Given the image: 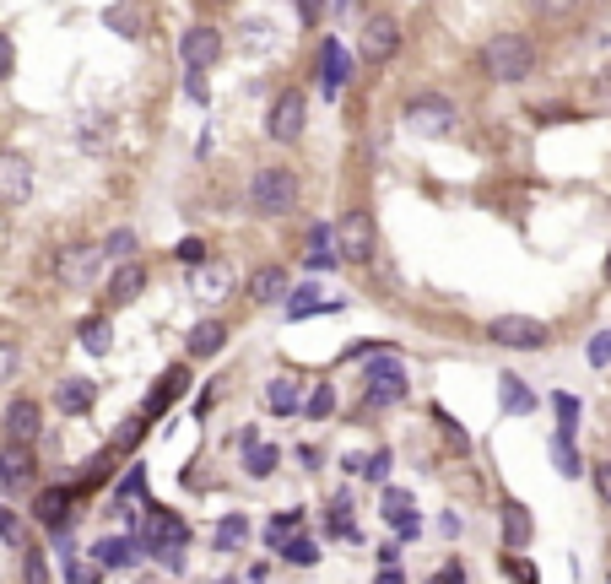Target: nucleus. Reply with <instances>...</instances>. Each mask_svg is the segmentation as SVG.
<instances>
[{
    "label": "nucleus",
    "mask_w": 611,
    "mask_h": 584,
    "mask_svg": "<svg viewBox=\"0 0 611 584\" xmlns=\"http://www.w3.org/2000/svg\"><path fill=\"white\" fill-rule=\"evenodd\" d=\"M11 71H17V49H11V38L0 33V82H6Z\"/></svg>",
    "instance_id": "3c124183"
},
{
    "label": "nucleus",
    "mask_w": 611,
    "mask_h": 584,
    "mask_svg": "<svg viewBox=\"0 0 611 584\" xmlns=\"http://www.w3.org/2000/svg\"><path fill=\"white\" fill-rule=\"evenodd\" d=\"M320 76H325V92H341L352 82V55L336 38H325V49H320Z\"/></svg>",
    "instance_id": "5701e85b"
},
{
    "label": "nucleus",
    "mask_w": 611,
    "mask_h": 584,
    "mask_svg": "<svg viewBox=\"0 0 611 584\" xmlns=\"http://www.w3.org/2000/svg\"><path fill=\"white\" fill-rule=\"evenodd\" d=\"M33 195V163L22 152H0V206H28Z\"/></svg>",
    "instance_id": "dca6fc26"
},
{
    "label": "nucleus",
    "mask_w": 611,
    "mask_h": 584,
    "mask_svg": "<svg viewBox=\"0 0 611 584\" xmlns=\"http://www.w3.org/2000/svg\"><path fill=\"white\" fill-rule=\"evenodd\" d=\"M282 309H287V320H309V314H325V309H336V303H325V298H320V287L303 282V287H292V292H287Z\"/></svg>",
    "instance_id": "cd10ccee"
},
{
    "label": "nucleus",
    "mask_w": 611,
    "mask_h": 584,
    "mask_svg": "<svg viewBox=\"0 0 611 584\" xmlns=\"http://www.w3.org/2000/svg\"><path fill=\"white\" fill-rule=\"evenodd\" d=\"M287 292H292V282H287L282 265H260V271L249 276V298L255 303H287Z\"/></svg>",
    "instance_id": "4be33fe9"
},
{
    "label": "nucleus",
    "mask_w": 611,
    "mask_h": 584,
    "mask_svg": "<svg viewBox=\"0 0 611 584\" xmlns=\"http://www.w3.org/2000/svg\"><path fill=\"white\" fill-rule=\"evenodd\" d=\"M184 395H190V363H174V368H163V379L152 384V395L141 401V417H163L168 406H179Z\"/></svg>",
    "instance_id": "2eb2a0df"
},
{
    "label": "nucleus",
    "mask_w": 611,
    "mask_h": 584,
    "mask_svg": "<svg viewBox=\"0 0 611 584\" xmlns=\"http://www.w3.org/2000/svg\"><path fill=\"white\" fill-rule=\"evenodd\" d=\"M276 460H282V449L276 444H265V438L249 428L244 433V476H255V482H265V476L276 471Z\"/></svg>",
    "instance_id": "6ab92c4d"
},
{
    "label": "nucleus",
    "mask_w": 611,
    "mask_h": 584,
    "mask_svg": "<svg viewBox=\"0 0 611 584\" xmlns=\"http://www.w3.org/2000/svg\"><path fill=\"white\" fill-rule=\"evenodd\" d=\"M606 584H611V568H606Z\"/></svg>",
    "instance_id": "680f3d73"
},
{
    "label": "nucleus",
    "mask_w": 611,
    "mask_h": 584,
    "mask_svg": "<svg viewBox=\"0 0 611 584\" xmlns=\"http://www.w3.org/2000/svg\"><path fill=\"white\" fill-rule=\"evenodd\" d=\"M179 60H184V71H190V76L211 71V65L222 60V33L206 28V22H195V28L179 38Z\"/></svg>",
    "instance_id": "9b49d317"
},
{
    "label": "nucleus",
    "mask_w": 611,
    "mask_h": 584,
    "mask_svg": "<svg viewBox=\"0 0 611 584\" xmlns=\"http://www.w3.org/2000/svg\"><path fill=\"white\" fill-rule=\"evenodd\" d=\"M411 395V374H406V363L395 352H379V357H368V368H363V411H390V406H401Z\"/></svg>",
    "instance_id": "f03ea898"
},
{
    "label": "nucleus",
    "mask_w": 611,
    "mask_h": 584,
    "mask_svg": "<svg viewBox=\"0 0 611 584\" xmlns=\"http://www.w3.org/2000/svg\"><path fill=\"white\" fill-rule=\"evenodd\" d=\"M482 71H487V82H498V87L525 82V76L536 71V44H530L525 33H493L482 44Z\"/></svg>",
    "instance_id": "f257e3e1"
},
{
    "label": "nucleus",
    "mask_w": 611,
    "mask_h": 584,
    "mask_svg": "<svg viewBox=\"0 0 611 584\" xmlns=\"http://www.w3.org/2000/svg\"><path fill=\"white\" fill-rule=\"evenodd\" d=\"M103 244H65L60 255H55V282L65 292H87L92 282H98V271H103Z\"/></svg>",
    "instance_id": "423d86ee"
},
{
    "label": "nucleus",
    "mask_w": 611,
    "mask_h": 584,
    "mask_svg": "<svg viewBox=\"0 0 611 584\" xmlns=\"http://www.w3.org/2000/svg\"><path fill=\"white\" fill-rule=\"evenodd\" d=\"M76 341H82V347H87L92 357H103V352H109V320H103V314L82 320V325H76Z\"/></svg>",
    "instance_id": "72a5a7b5"
},
{
    "label": "nucleus",
    "mask_w": 611,
    "mask_h": 584,
    "mask_svg": "<svg viewBox=\"0 0 611 584\" xmlns=\"http://www.w3.org/2000/svg\"><path fill=\"white\" fill-rule=\"evenodd\" d=\"M406 119V130L411 136H433V141H444V136H455V103L444 98V92H417V98L401 109Z\"/></svg>",
    "instance_id": "39448f33"
},
{
    "label": "nucleus",
    "mask_w": 611,
    "mask_h": 584,
    "mask_svg": "<svg viewBox=\"0 0 611 584\" xmlns=\"http://www.w3.org/2000/svg\"><path fill=\"white\" fill-rule=\"evenodd\" d=\"M136 249H141V238H136V228H114L109 238H103V255H109L114 265L136 260Z\"/></svg>",
    "instance_id": "f704fd0d"
},
{
    "label": "nucleus",
    "mask_w": 611,
    "mask_h": 584,
    "mask_svg": "<svg viewBox=\"0 0 611 584\" xmlns=\"http://www.w3.org/2000/svg\"><path fill=\"white\" fill-rule=\"evenodd\" d=\"M276 552H282V563H292V568H314V563H320V541H314L309 530H298V536H287Z\"/></svg>",
    "instance_id": "c85d7f7f"
},
{
    "label": "nucleus",
    "mask_w": 611,
    "mask_h": 584,
    "mask_svg": "<svg viewBox=\"0 0 611 584\" xmlns=\"http://www.w3.org/2000/svg\"><path fill=\"white\" fill-rule=\"evenodd\" d=\"M217 584H238V579H217Z\"/></svg>",
    "instance_id": "052dcab7"
},
{
    "label": "nucleus",
    "mask_w": 611,
    "mask_h": 584,
    "mask_svg": "<svg viewBox=\"0 0 611 584\" xmlns=\"http://www.w3.org/2000/svg\"><path fill=\"white\" fill-rule=\"evenodd\" d=\"M141 493H146V466H130L125 476H119V498L130 503V498H141Z\"/></svg>",
    "instance_id": "a18cd8bd"
},
{
    "label": "nucleus",
    "mask_w": 611,
    "mask_h": 584,
    "mask_svg": "<svg viewBox=\"0 0 611 584\" xmlns=\"http://www.w3.org/2000/svg\"><path fill=\"white\" fill-rule=\"evenodd\" d=\"M244 201H249L255 217H287V211L303 201V179L292 174V168H260V174L249 179Z\"/></svg>",
    "instance_id": "7ed1b4c3"
},
{
    "label": "nucleus",
    "mask_w": 611,
    "mask_h": 584,
    "mask_svg": "<svg viewBox=\"0 0 611 584\" xmlns=\"http://www.w3.org/2000/svg\"><path fill=\"white\" fill-rule=\"evenodd\" d=\"M352 509H357V503H352V493H347V487H341V493L330 498V514H336V520H352Z\"/></svg>",
    "instance_id": "864d4df0"
},
{
    "label": "nucleus",
    "mask_w": 611,
    "mask_h": 584,
    "mask_svg": "<svg viewBox=\"0 0 611 584\" xmlns=\"http://www.w3.org/2000/svg\"><path fill=\"white\" fill-rule=\"evenodd\" d=\"M390 471H395V449H374L368 466H363V476H368V482H379V487H390Z\"/></svg>",
    "instance_id": "ea45409f"
},
{
    "label": "nucleus",
    "mask_w": 611,
    "mask_h": 584,
    "mask_svg": "<svg viewBox=\"0 0 611 584\" xmlns=\"http://www.w3.org/2000/svg\"><path fill=\"white\" fill-rule=\"evenodd\" d=\"M76 498H82V487H65V482H60V487H44V493L33 498V520L44 525V530H55V536H65Z\"/></svg>",
    "instance_id": "4468645a"
},
{
    "label": "nucleus",
    "mask_w": 611,
    "mask_h": 584,
    "mask_svg": "<svg viewBox=\"0 0 611 584\" xmlns=\"http://www.w3.org/2000/svg\"><path fill=\"white\" fill-rule=\"evenodd\" d=\"M298 460H303V471H314V466H320V449H314V444H303V449H298Z\"/></svg>",
    "instance_id": "13d9d810"
},
{
    "label": "nucleus",
    "mask_w": 611,
    "mask_h": 584,
    "mask_svg": "<svg viewBox=\"0 0 611 584\" xmlns=\"http://www.w3.org/2000/svg\"><path fill=\"white\" fill-rule=\"evenodd\" d=\"M330 411H336V384L320 379V384L309 390V401H303V417H309V422H325Z\"/></svg>",
    "instance_id": "c9c22d12"
},
{
    "label": "nucleus",
    "mask_w": 611,
    "mask_h": 584,
    "mask_svg": "<svg viewBox=\"0 0 611 584\" xmlns=\"http://www.w3.org/2000/svg\"><path fill=\"white\" fill-rule=\"evenodd\" d=\"M55 406L65 411V417H87V411L92 406H98V384H92V379H60L55 384Z\"/></svg>",
    "instance_id": "a211bd4d"
},
{
    "label": "nucleus",
    "mask_w": 611,
    "mask_h": 584,
    "mask_svg": "<svg viewBox=\"0 0 611 584\" xmlns=\"http://www.w3.org/2000/svg\"><path fill=\"white\" fill-rule=\"evenodd\" d=\"M303 530V509H282V514H271V525H265V547H282L287 536H298Z\"/></svg>",
    "instance_id": "473e14b6"
},
{
    "label": "nucleus",
    "mask_w": 611,
    "mask_h": 584,
    "mask_svg": "<svg viewBox=\"0 0 611 584\" xmlns=\"http://www.w3.org/2000/svg\"><path fill=\"white\" fill-rule=\"evenodd\" d=\"M17 341H6V336H0V379H11V374H17Z\"/></svg>",
    "instance_id": "8fccbe9b"
},
{
    "label": "nucleus",
    "mask_w": 611,
    "mask_h": 584,
    "mask_svg": "<svg viewBox=\"0 0 611 584\" xmlns=\"http://www.w3.org/2000/svg\"><path fill=\"white\" fill-rule=\"evenodd\" d=\"M579 0H536V11L541 17H563V11H574Z\"/></svg>",
    "instance_id": "6e6d98bb"
},
{
    "label": "nucleus",
    "mask_w": 611,
    "mask_h": 584,
    "mask_svg": "<svg viewBox=\"0 0 611 584\" xmlns=\"http://www.w3.org/2000/svg\"><path fill=\"white\" fill-rule=\"evenodd\" d=\"M428 417H433V428H438V433H444V444H449V449H455V455H466V449H471V433H466V428H460V422H455V417H449V411H444V406H433V411H428Z\"/></svg>",
    "instance_id": "2f4dec72"
},
{
    "label": "nucleus",
    "mask_w": 611,
    "mask_h": 584,
    "mask_svg": "<svg viewBox=\"0 0 611 584\" xmlns=\"http://www.w3.org/2000/svg\"><path fill=\"white\" fill-rule=\"evenodd\" d=\"M265 406H271L276 417H292V411H303V379L276 374L271 384H265Z\"/></svg>",
    "instance_id": "b1692460"
},
{
    "label": "nucleus",
    "mask_w": 611,
    "mask_h": 584,
    "mask_svg": "<svg viewBox=\"0 0 611 584\" xmlns=\"http://www.w3.org/2000/svg\"><path fill=\"white\" fill-rule=\"evenodd\" d=\"M552 406H557V433H568V438H574V428H579V401H574V395H563V390H557V395H552Z\"/></svg>",
    "instance_id": "a19ab883"
},
{
    "label": "nucleus",
    "mask_w": 611,
    "mask_h": 584,
    "mask_svg": "<svg viewBox=\"0 0 611 584\" xmlns=\"http://www.w3.org/2000/svg\"><path fill=\"white\" fill-rule=\"evenodd\" d=\"M374 584H406V574H401V568H379Z\"/></svg>",
    "instance_id": "bf43d9fd"
},
{
    "label": "nucleus",
    "mask_w": 611,
    "mask_h": 584,
    "mask_svg": "<svg viewBox=\"0 0 611 584\" xmlns=\"http://www.w3.org/2000/svg\"><path fill=\"white\" fill-rule=\"evenodd\" d=\"M401 49V22L395 17H368L363 33H357V55H363L368 65H384Z\"/></svg>",
    "instance_id": "f8f14e48"
},
{
    "label": "nucleus",
    "mask_w": 611,
    "mask_h": 584,
    "mask_svg": "<svg viewBox=\"0 0 611 584\" xmlns=\"http://www.w3.org/2000/svg\"><path fill=\"white\" fill-rule=\"evenodd\" d=\"M22 579H28V584H49V563H44V552H38V547H22Z\"/></svg>",
    "instance_id": "79ce46f5"
},
{
    "label": "nucleus",
    "mask_w": 611,
    "mask_h": 584,
    "mask_svg": "<svg viewBox=\"0 0 611 584\" xmlns=\"http://www.w3.org/2000/svg\"><path fill=\"white\" fill-rule=\"evenodd\" d=\"M38 482V455L28 444H0V493H28Z\"/></svg>",
    "instance_id": "ddd939ff"
},
{
    "label": "nucleus",
    "mask_w": 611,
    "mask_h": 584,
    "mask_svg": "<svg viewBox=\"0 0 611 584\" xmlns=\"http://www.w3.org/2000/svg\"><path fill=\"white\" fill-rule=\"evenodd\" d=\"M336 249H341V265H368L379 249V228H374V211H347L336 222Z\"/></svg>",
    "instance_id": "0eeeda50"
},
{
    "label": "nucleus",
    "mask_w": 611,
    "mask_h": 584,
    "mask_svg": "<svg viewBox=\"0 0 611 584\" xmlns=\"http://www.w3.org/2000/svg\"><path fill=\"white\" fill-rule=\"evenodd\" d=\"M530 536H536V520H530V509L509 498V503H503V547H509V552H525Z\"/></svg>",
    "instance_id": "aec40b11"
},
{
    "label": "nucleus",
    "mask_w": 611,
    "mask_h": 584,
    "mask_svg": "<svg viewBox=\"0 0 611 584\" xmlns=\"http://www.w3.org/2000/svg\"><path fill=\"white\" fill-rule=\"evenodd\" d=\"M379 514H384V525L401 520V514H411V493H406V487H384V493H379Z\"/></svg>",
    "instance_id": "58836bf2"
},
{
    "label": "nucleus",
    "mask_w": 611,
    "mask_h": 584,
    "mask_svg": "<svg viewBox=\"0 0 611 584\" xmlns=\"http://www.w3.org/2000/svg\"><path fill=\"white\" fill-rule=\"evenodd\" d=\"M244 541H249V520H244V514H222L217 530H211V547H217V552H238Z\"/></svg>",
    "instance_id": "c756f323"
},
{
    "label": "nucleus",
    "mask_w": 611,
    "mask_h": 584,
    "mask_svg": "<svg viewBox=\"0 0 611 584\" xmlns=\"http://www.w3.org/2000/svg\"><path fill=\"white\" fill-rule=\"evenodd\" d=\"M487 341L509 352H541L552 341V330L541 320H530V314H498V320H487Z\"/></svg>",
    "instance_id": "6e6552de"
},
{
    "label": "nucleus",
    "mask_w": 611,
    "mask_h": 584,
    "mask_svg": "<svg viewBox=\"0 0 611 584\" xmlns=\"http://www.w3.org/2000/svg\"><path fill=\"white\" fill-rule=\"evenodd\" d=\"M330 265H341L336 228H330V222H314L309 228V271H330Z\"/></svg>",
    "instance_id": "a878e982"
},
{
    "label": "nucleus",
    "mask_w": 611,
    "mask_h": 584,
    "mask_svg": "<svg viewBox=\"0 0 611 584\" xmlns=\"http://www.w3.org/2000/svg\"><path fill=\"white\" fill-rule=\"evenodd\" d=\"M595 92H601V98H611V60L601 65V71H595Z\"/></svg>",
    "instance_id": "4d7b16f0"
},
{
    "label": "nucleus",
    "mask_w": 611,
    "mask_h": 584,
    "mask_svg": "<svg viewBox=\"0 0 611 584\" xmlns=\"http://www.w3.org/2000/svg\"><path fill=\"white\" fill-rule=\"evenodd\" d=\"M584 357H590V368H606V363H611V330H595V336H590V352H584Z\"/></svg>",
    "instance_id": "49530a36"
},
{
    "label": "nucleus",
    "mask_w": 611,
    "mask_h": 584,
    "mask_svg": "<svg viewBox=\"0 0 611 584\" xmlns=\"http://www.w3.org/2000/svg\"><path fill=\"white\" fill-rule=\"evenodd\" d=\"M303 130H309V98H303V87H282L271 98V114H265V136L276 146H298Z\"/></svg>",
    "instance_id": "20e7f679"
},
{
    "label": "nucleus",
    "mask_w": 611,
    "mask_h": 584,
    "mask_svg": "<svg viewBox=\"0 0 611 584\" xmlns=\"http://www.w3.org/2000/svg\"><path fill=\"white\" fill-rule=\"evenodd\" d=\"M0 541H11V547H22V520L11 509H0Z\"/></svg>",
    "instance_id": "09e8293b"
},
{
    "label": "nucleus",
    "mask_w": 611,
    "mask_h": 584,
    "mask_svg": "<svg viewBox=\"0 0 611 584\" xmlns=\"http://www.w3.org/2000/svg\"><path fill=\"white\" fill-rule=\"evenodd\" d=\"M141 292H146V265L141 260H125L114 271V282H109V303H114V309H125V303L141 298Z\"/></svg>",
    "instance_id": "412c9836"
},
{
    "label": "nucleus",
    "mask_w": 611,
    "mask_h": 584,
    "mask_svg": "<svg viewBox=\"0 0 611 584\" xmlns=\"http://www.w3.org/2000/svg\"><path fill=\"white\" fill-rule=\"evenodd\" d=\"M65 579L71 584H103L98 563H82V557H65Z\"/></svg>",
    "instance_id": "c03bdc74"
},
{
    "label": "nucleus",
    "mask_w": 611,
    "mask_h": 584,
    "mask_svg": "<svg viewBox=\"0 0 611 584\" xmlns=\"http://www.w3.org/2000/svg\"><path fill=\"white\" fill-rule=\"evenodd\" d=\"M103 22H109L119 38H141V28H146V17L136 6H109V11H103Z\"/></svg>",
    "instance_id": "e433bc0d"
},
{
    "label": "nucleus",
    "mask_w": 611,
    "mask_h": 584,
    "mask_svg": "<svg viewBox=\"0 0 611 584\" xmlns=\"http://www.w3.org/2000/svg\"><path fill=\"white\" fill-rule=\"evenodd\" d=\"M195 287H201L206 298H222V292L233 287V271H228V265H222V260H206L201 271H195Z\"/></svg>",
    "instance_id": "7c9ffc66"
},
{
    "label": "nucleus",
    "mask_w": 611,
    "mask_h": 584,
    "mask_svg": "<svg viewBox=\"0 0 611 584\" xmlns=\"http://www.w3.org/2000/svg\"><path fill=\"white\" fill-rule=\"evenodd\" d=\"M141 536H103V541H92L87 557L98 568H130V563H141Z\"/></svg>",
    "instance_id": "f3484780"
},
{
    "label": "nucleus",
    "mask_w": 611,
    "mask_h": 584,
    "mask_svg": "<svg viewBox=\"0 0 611 584\" xmlns=\"http://www.w3.org/2000/svg\"><path fill=\"white\" fill-rule=\"evenodd\" d=\"M292 6H298V17L309 22V28H314V22L325 17V0H292Z\"/></svg>",
    "instance_id": "603ef678"
},
{
    "label": "nucleus",
    "mask_w": 611,
    "mask_h": 584,
    "mask_svg": "<svg viewBox=\"0 0 611 584\" xmlns=\"http://www.w3.org/2000/svg\"><path fill=\"white\" fill-rule=\"evenodd\" d=\"M130 536H141L146 552H157V547H184V541H190V520H184V514H174V509H152V503H146V525L130 530Z\"/></svg>",
    "instance_id": "9d476101"
},
{
    "label": "nucleus",
    "mask_w": 611,
    "mask_h": 584,
    "mask_svg": "<svg viewBox=\"0 0 611 584\" xmlns=\"http://www.w3.org/2000/svg\"><path fill=\"white\" fill-rule=\"evenodd\" d=\"M590 482H595V498L611 509V460H595V466H590Z\"/></svg>",
    "instance_id": "de8ad7c7"
},
{
    "label": "nucleus",
    "mask_w": 611,
    "mask_h": 584,
    "mask_svg": "<svg viewBox=\"0 0 611 584\" xmlns=\"http://www.w3.org/2000/svg\"><path fill=\"white\" fill-rule=\"evenodd\" d=\"M498 406L509 411V417H525V411H536V390H530L520 374H498Z\"/></svg>",
    "instance_id": "393cba45"
},
{
    "label": "nucleus",
    "mask_w": 611,
    "mask_h": 584,
    "mask_svg": "<svg viewBox=\"0 0 611 584\" xmlns=\"http://www.w3.org/2000/svg\"><path fill=\"white\" fill-rule=\"evenodd\" d=\"M374 557H379V568H401V541H384Z\"/></svg>",
    "instance_id": "5fc2aeb1"
},
{
    "label": "nucleus",
    "mask_w": 611,
    "mask_h": 584,
    "mask_svg": "<svg viewBox=\"0 0 611 584\" xmlns=\"http://www.w3.org/2000/svg\"><path fill=\"white\" fill-rule=\"evenodd\" d=\"M179 260L190 265V271H201V265L211 260V249H206V238H179Z\"/></svg>",
    "instance_id": "37998d69"
},
{
    "label": "nucleus",
    "mask_w": 611,
    "mask_h": 584,
    "mask_svg": "<svg viewBox=\"0 0 611 584\" xmlns=\"http://www.w3.org/2000/svg\"><path fill=\"white\" fill-rule=\"evenodd\" d=\"M184 347H190V357H217L222 347H228V325L222 320H201L190 330V341H184Z\"/></svg>",
    "instance_id": "bb28decb"
},
{
    "label": "nucleus",
    "mask_w": 611,
    "mask_h": 584,
    "mask_svg": "<svg viewBox=\"0 0 611 584\" xmlns=\"http://www.w3.org/2000/svg\"><path fill=\"white\" fill-rule=\"evenodd\" d=\"M38 433H44V406L33 401V395H17V401H6L0 411V438L6 444H38Z\"/></svg>",
    "instance_id": "1a4fd4ad"
},
{
    "label": "nucleus",
    "mask_w": 611,
    "mask_h": 584,
    "mask_svg": "<svg viewBox=\"0 0 611 584\" xmlns=\"http://www.w3.org/2000/svg\"><path fill=\"white\" fill-rule=\"evenodd\" d=\"M552 466L563 471V476H579L584 471V460H579V449H574V438H568V433L552 438Z\"/></svg>",
    "instance_id": "4c0bfd02"
}]
</instances>
